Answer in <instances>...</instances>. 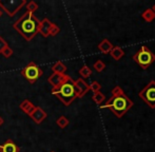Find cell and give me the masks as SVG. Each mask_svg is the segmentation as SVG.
Returning <instances> with one entry per match:
<instances>
[{"mask_svg": "<svg viewBox=\"0 0 155 152\" xmlns=\"http://www.w3.org/2000/svg\"><path fill=\"white\" fill-rule=\"evenodd\" d=\"M110 55L112 56V58H114L115 60H119V59H121V57H124V51L120 47L116 45V47H113V49L111 50Z\"/></svg>", "mask_w": 155, "mask_h": 152, "instance_id": "15", "label": "cell"}, {"mask_svg": "<svg viewBox=\"0 0 155 152\" xmlns=\"http://www.w3.org/2000/svg\"><path fill=\"white\" fill-rule=\"evenodd\" d=\"M3 123H4V121H3V118H2L1 116H0V127H1L2 125H3Z\"/></svg>", "mask_w": 155, "mask_h": 152, "instance_id": "27", "label": "cell"}, {"mask_svg": "<svg viewBox=\"0 0 155 152\" xmlns=\"http://www.w3.org/2000/svg\"><path fill=\"white\" fill-rule=\"evenodd\" d=\"M152 8V11H153V12L155 13V4H154V5H153V6H152V8Z\"/></svg>", "mask_w": 155, "mask_h": 152, "instance_id": "29", "label": "cell"}, {"mask_svg": "<svg viewBox=\"0 0 155 152\" xmlns=\"http://www.w3.org/2000/svg\"><path fill=\"white\" fill-rule=\"evenodd\" d=\"M39 23H40V20H38V18L33 13L25 12L18 20L15 21L13 28L23 38L30 41L38 34Z\"/></svg>", "mask_w": 155, "mask_h": 152, "instance_id": "2", "label": "cell"}, {"mask_svg": "<svg viewBox=\"0 0 155 152\" xmlns=\"http://www.w3.org/2000/svg\"><path fill=\"white\" fill-rule=\"evenodd\" d=\"M141 17L147 22H152L155 19V13L152 11V8H147V10H145L141 13Z\"/></svg>", "mask_w": 155, "mask_h": 152, "instance_id": "17", "label": "cell"}, {"mask_svg": "<svg viewBox=\"0 0 155 152\" xmlns=\"http://www.w3.org/2000/svg\"><path fill=\"white\" fill-rule=\"evenodd\" d=\"M74 88H75L77 97H84L90 91V84H88L86 80L80 77L78 79L74 80Z\"/></svg>", "mask_w": 155, "mask_h": 152, "instance_id": "8", "label": "cell"}, {"mask_svg": "<svg viewBox=\"0 0 155 152\" xmlns=\"http://www.w3.org/2000/svg\"><path fill=\"white\" fill-rule=\"evenodd\" d=\"M21 75H22L30 84H33L43 75V71H42V69L39 66H37L35 62L31 61L25 68H23L22 70H21Z\"/></svg>", "mask_w": 155, "mask_h": 152, "instance_id": "5", "label": "cell"}, {"mask_svg": "<svg viewBox=\"0 0 155 152\" xmlns=\"http://www.w3.org/2000/svg\"><path fill=\"white\" fill-rule=\"evenodd\" d=\"M56 124H57V126L59 128H61V129H64V128L70 124V121H69V118H67V117L64 116V115H61V116L57 118V121H56Z\"/></svg>", "mask_w": 155, "mask_h": 152, "instance_id": "19", "label": "cell"}, {"mask_svg": "<svg viewBox=\"0 0 155 152\" xmlns=\"http://www.w3.org/2000/svg\"><path fill=\"white\" fill-rule=\"evenodd\" d=\"M79 75L81 76L82 79H84V78H88V77H90V76L92 75V70H91L88 66H84V67H81V68H80Z\"/></svg>", "mask_w": 155, "mask_h": 152, "instance_id": "20", "label": "cell"}, {"mask_svg": "<svg viewBox=\"0 0 155 152\" xmlns=\"http://www.w3.org/2000/svg\"><path fill=\"white\" fill-rule=\"evenodd\" d=\"M51 69L53 71V73H58V74H65V71H67V67L62 61L55 62Z\"/></svg>", "mask_w": 155, "mask_h": 152, "instance_id": "16", "label": "cell"}, {"mask_svg": "<svg viewBox=\"0 0 155 152\" xmlns=\"http://www.w3.org/2000/svg\"><path fill=\"white\" fill-rule=\"evenodd\" d=\"M111 93H112V96L108 99L104 105L101 106V108H108L115 116L120 118L134 106V103L127 96L119 86H116L114 89H112Z\"/></svg>", "mask_w": 155, "mask_h": 152, "instance_id": "1", "label": "cell"}, {"mask_svg": "<svg viewBox=\"0 0 155 152\" xmlns=\"http://www.w3.org/2000/svg\"><path fill=\"white\" fill-rule=\"evenodd\" d=\"M19 147L12 140H8L4 144L0 145V152H19Z\"/></svg>", "mask_w": 155, "mask_h": 152, "instance_id": "12", "label": "cell"}, {"mask_svg": "<svg viewBox=\"0 0 155 152\" xmlns=\"http://www.w3.org/2000/svg\"><path fill=\"white\" fill-rule=\"evenodd\" d=\"M138 96L149 106L151 109H155V80H151L138 93Z\"/></svg>", "mask_w": 155, "mask_h": 152, "instance_id": "6", "label": "cell"}, {"mask_svg": "<svg viewBox=\"0 0 155 152\" xmlns=\"http://www.w3.org/2000/svg\"><path fill=\"white\" fill-rule=\"evenodd\" d=\"M112 49H113L112 42H111V41L109 40V39H107V38L102 39V40L99 42V45H98V50H99L102 54L110 53Z\"/></svg>", "mask_w": 155, "mask_h": 152, "instance_id": "13", "label": "cell"}, {"mask_svg": "<svg viewBox=\"0 0 155 152\" xmlns=\"http://www.w3.org/2000/svg\"><path fill=\"white\" fill-rule=\"evenodd\" d=\"M70 76L67 74H58V73H53L49 78L48 81L50 82V84L52 86V89H56L58 87H60L62 84H64L65 81L70 79Z\"/></svg>", "mask_w": 155, "mask_h": 152, "instance_id": "9", "label": "cell"}, {"mask_svg": "<svg viewBox=\"0 0 155 152\" xmlns=\"http://www.w3.org/2000/svg\"><path fill=\"white\" fill-rule=\"evenodd\" d=\"M30 117L33 119L35 124H41L48 117V114L41 107H35L34 110L30 113Z\"/></svg>", "mask_w": 155, "mask_h": 152, "instance_id": "10", "label": "cell"}, {"mask_svg": "<svg viewBox=\"0 0 155 152\" xmlns=\"http://www.w3.org/2000/svg\"><path fill=\"white\" fill-rule=\"evenodd\" d=\"M60 32V29L56 23H52V27L50 29V32H49V36H56L58 33Z\"/></svg>", "mask_w": 155, "mask_h": 152, "instance_id": "23", "label": "cell"}, {"mask_svg": "<svg viewBox=\"0 0 155 152\" xmlns=\"http://www.w3.org/2000/svg\"><path fill=\"white\" fill-rule=\"evenodd\" d=\"M25 5H27V12H29V13H33V14H34V12H36V11L38 10V4L35 1L28 2Z\"/></svg>", "mask_w": 155, "mask_h": 152, "instance_id": "22", "label": "cell"}, {"mask_svg": "<svg viewBox=\"0 0 155 152\" xmlns=\"http://www.w3.org/2000/svg\"><path fill=\"white\" fill-rule=\"evenodd\" d=\"M100 89H101V84H100L98 81H92V84H90V90L92 91L93 93L99 92Z\"/></svg>", "mask_w": 155, "mask_h": 152, "instance_id": "24", "label": "cell"}, {"mask_svg": "<svg viewBox=\"0 0 155 152\" xmlns=\"http://www.w3.org/2000/svg\"><path fill=\"white\" fill-rule=\"evenodd\" d=\"M92 99H93V101L96 104V105L100 106L104 101V99H106V96H104V95L99 91V92H97V93H94V95L92 96Z\"/></svg>", "mask_w": 155, "mask_h": 152, "instance_id": "18", "label": "cell"}, {"mask_svg": "<svg viewBox=\"0 0 155 152\" xmlns=\"http://www.w3.org/2000/svg\"><path fill=\"white\" fill-rule=\"evenodd\" d=\"M93 68L95 69V71H97L98 73H100V72H102V71L104 70V68H106V64H104V62L102 61V60L98 59L97 61L94 62Z\"/></svg>", "mask_w": 155, "mask_h": 152, "instance_id": "21", "label": "cell"}, {"mask_svg": "<svg viewBox=\"0 0 155 152\" xmlns=\"http://www.w3.org/2000/svg\"><path fill=\"white\" fill-rule=\"evenodd\" d=\"M2 14H3V12H2V10H1V8H0V18H1V17H2Z\"/></svg>", "mask_w": 155, "mask_h": 152, "instance_id": "28", "label": "cell"}, {"mask_svg": "<svg viewBox=\"0 0 155 152\" xmlns=\"http://www.w3.org/2000/svg\"><path fill=\"white\" fill-rule=\"evenodd\" d=\"M51 92L64 106H70L75 101V98H77L75 88H74V80L72 78H70L68 81H65L64 84H62L58 88L52 89Z\"/></svg>", "mask_w": 155, "mask_h": 152, "instance_id": "3", "label": "cell"}, {"mask_svg": "<svg viewBox=\"0 0 155 152\" xmlns=\"http://www.w3.org/2000/svg\"><path fill=\"white\" fill-rule=\"evenodd\" d=\"M52 27V22L49 20L48 18H43L42 20L39 23V29H38V33H40L42 35V37L47 38L49 37V32L50 29Z\"/></svg>", "mask_w": 155, "mask_h": 152, "instance_id": "11", "label": "cell"}, {"mask_svg": "<svg viewBox=\"0 0 155 152\" xmlns=\"http://www.w3.org/2000/svg\"><path fill=\"white\" fill-rule=\"evenodd\" d=\"M25 4V0H0V8L3 10L10 17L15 16V14Z\"/></svg>", "mask_w": 155, "mask_h": 152, "instance_id": "7", "label": "cell"}, {"mask_svg": "<svg viewBox=\"0 0 155 152\" xmlns=\"http://www.w3.org/2000/svg\"><path fill=\"white\" fill-rule=\"evenodd\" d=\"M19 108H20L21 110H22L23 112H25V114L30 115V113L34 110L35 106L33 105L31 101H29V99H25V101H22V103L19 105Z\"/></svg>", "mask_w": 155, "mask_h": 152, "instance_id": "14", "label": "cell"}, {"mask_svg": "<svg viewBox=\"0 0 155 152\" xmlns=\"http://www.w3.org/2000/svg\"><path fill=\"white\" fill-rule=\"evenodd\" d=\"M6 47H8V42H6L5 40H4L3 38L0 36V54H1V52L3 51L4 49H5Z\"/></svg>", "mask_w": 155, "mask_h": 152, "instance_id": "26", "label": "cell"}, {"mask_svg": "<svg viewBox=\"0 0 155 152\" xmlns=\"http://www.w3.org/2000/svg\"><path fill=\"white\" fill-rule=\"evenodd\" d=\"M132 58L143 70H147V69L155 61V54L148 47L143 45V47L133 55Z\"/></svg>", "mask_w": 155, "mask_h": 152, "instance_id": "4", "label": "cell"}, {"mask_svg": "<svg viewBox=\"0 0 155 152\" xmlns=\"http://www.w3.org/2000/svg\"><path fill=\"white\" fill-rule=\"evenodd\" d=\"M13 53H14V51H13L12 49H11L10 47H6L5 49L3 50V51L1 52V54L4 56L5 58H8V57H11V56L13 55Z\"/></svg>", "mask_w": 155, "mask_h": 152, "instance_id": "25", "label": "cell"}]
</instances>
